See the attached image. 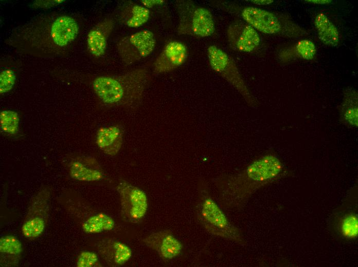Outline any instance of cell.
<instances>
[{"mask_svg": "<svg viewBox=\"0 0 358 267\" xmlns=\"http://www.w3.org/2000/svg\"><path fill=\"white\" fill-rule=\"evenodd\" d=\"M207 57L212 69L227 81L250 106L256 104L235 63L222 49L215 45L207 49Z\"/></svg>", "mask_w": 358, "mask_h": 267, "instance_id": "4", "label": "cell"}, {"mask_svg": "<svg viewBox=\"0 0 358 267\" xmlns=\"http://www.w3.org/2000/svg\"><path fill=\"white\" fill-rule=\"evenodd\" d=\"M70 175L75 180L86 182L99 181L103 178V173L101 171L79 161L71 164Z\"/></svg>", "mask_w": 358, "mask_h": 267, "instance_id": "17", "label": "cell"}, {"mask_svg": "<svg viewBox=\"0 0 358 267\" xmlns=\"http://www.w3.org/2000/svg\"><path fill=\"white\" fill-rule=\"evenodd\" d=\"M45 228V222L40 217H34L26 221L22 226V233L27 238H35L40 236Z\"/></svg>", "mask_w": 358, "mask_h": 267, "instance_id": "20", "label": "cell"}, {"mask_svg": "<svg viewBox=\"0 0 358 267\" xmlns=\"http://www.w3.org/2000/svg\"><path fill=\"white\" fill-rule=\"evenodd\" d=\"M141 3L148 8L152 7L154 5H162L164 3L162 0H142Z\"/></svg>", "mask_w": 358, "mask_h": 267, "instance_id": "29", "label": "cell"}, {"mask_svg": "<svg viewBox=\"0 0 358 267\" xmlns=\"http://www.w3.org/2000/svg\"><path fill=\"white\" fill-rule=\"evenodd\" d=\"M121 203V214L124 220L138 223L145 217L148 210V198L140 188L126 181L117 186Z\"/></svg>", "mask_w": 358, "mask_h": 267, "instance_id": "5", "label": "cell"}, {"mask_svg": "<svg viewBox=\"0 0 358 267\" xmlns=\"http://www.w3.org/2000/svg\"><path fill=\"white\" fill-rule=\"evenodd\" d=\"M357 92L352 88L344 92L341 108V121L346 126L356 128L358 126Z\"/></svg>", "mask_w": 358, "mask_h": 267, "instance_id": "14", "label": "cell"}, {"mask_svg": "<svg viewBox=\"0 0 358 267\" xmlns=\"http://www.w3.org/2000/svg\"><path fill=\"white\" fill-rule=\"evenodd\" d=\"M144 241L166 260L178 256L183 249L182 243L169 231L154 233L146 238Z\"/></svg>", "mask_w": 358, "mask_h": 267, "instance_id": "9", "label": "cell"}, {"mask_svg": "<svg viewBox=\"0 0 358 267\" xmlns=\"http://www.w3.org/2000/svg\"><path fill=\"white\" fill-rule=\"evenodd\" d=\"M93 89L100 99L106 104H115L121 101L125 88L118 80L109 77L101 76L93 83Z\"/></svg>", "mask_w": 358, "mask_h": 267, "instance_id": "11", "label": "cell"}, {"mask_svg": "<svg viewBox=\"0 0 358 267\" xmlns=\"http://www.w3.org/2000/svg\"><path fill=\"white\" fill-rule=\"evenodd\" d=\"M185 32L199 37L211 35L215 31V23L213 16L207 8L196 5L190 7L187 13Z\"/></svg>", "mask_w": 358, "mask_h": 267, "instance_id": "7", "label": "cell"}, {"mask_svg": "<svg viewBox=\"0 0 358 267\" xmlns=\"http://www.w3.org/2000/svg\"><path fill=\"white\" fill-rule=\"evenodd\" d=\"M132 13V17L127 22V25L131 28H137L142 25L148 21L150 17L149 10L139 5L133 6Z\"/></svg>", "mask_w": 358, "mask_h": 267, "instance_id": "23", "label": "cell"}, {"mask_svg": "<svg viewBox=\"0 0 358 267\" xmlns=\"http://www.w3.org/2000/svg\"><path fill=\"white\" fill-rule=\"evenodd\" d=\"M252 3L261 5H268L273 2L272 0H254L250 1Z\"/></svg>", "mask_w": 358, "mask_h": 267, "instance_id": "30", "label": "cell"}, {"mask_svg": "<svg viewBox=\"0 0 358 267\" xmlns=\"http://www.w3.org/2000/svg\"><path fill=\"white\" fill-rule=\"evenodd\" d=\"M64 1H37L33 5L35 7L40 8H48L56 6L61 3Z\"/></svg>", "mask_w": 358, "mask_h": 267, "instance_id": "28", "label": "cell"}, {"mask_svg": "<svg viewBox=\"0 0 358 267\" xmlns=\"http://www.w3.org/2000/svg\"><path fill=\"white\" fill-rule=\"evenodd\" d=\"M240 15L255 30L273 34L281 29V24L276 16L266 10L254 7H245L239 11Z\"/></svg>", "mask_w": 358, "mask_h": 267, "instance_id": "8", "label": "cell"}, {"mask_svg": "<svg viewBox=\"0 0 358 267\" xmlns=\"http://www.w3.org/2000/svg\"><path fill=\"white\" fill-rule=\"evenodd\" d=\"M78 32L79 26L71 16L49 14L19 27L10 37V44L33 55L51 57L64 51Z\"/></svg>", "mask_w": 358, "mask_h": 267, "instance_id": "1", "label": "cell"}, {"mask_svg": "<svg viewBox=\"0 0 358 267\" xmlns=\"http://www.w3.org/2000/svg\"><path fill=\"white\" fill-rule=\"evenodd\" d=\"M314 24L319 40L325 44L336 46L339 42V33L336 27L323 13L317 15Z\"/></svg>", "mask_w": 358, "mask_h": 267, "instance_id": "15", "label": "cell"}, {"mask_svg": "<svg viewBox=\"0 0 358 267\" xmlns=\"http://www.w3.org/2000/svg\"><path fill=\"white\" fill-rule=\"evenodd\" d=\"M19 116L16 112L3 110L0 113V127L5 133L14 135L19 128Z\"/></svg>", "mask_w": 358, "mask_h": 267, "instance_id": "19", "label": "cell"}, {"mask_svg": "<svg viewBox=\"0 0 358 267\" xmlns=\"http://www.w3.org/2000/svg\"><path fill=\"white\" fill-rule=\"evenodd\" d=\"M113 262L115 265H124L131 258L132 252L126 244L115 241L112 244Z\"/></svg>", "mask_w": 358, "mask_h": 267, "instance_id": "21", "label": "cell"}, {"mask_svg": "<svg viewBox=\"0 0 358 267\" xmlns=\"http://www.w3.org/2000/svg\"><path fill=\"white\" fill-rule=\"evenodd\" d=\"M15 80V75L13 70L6 69L2 71L0 74V93L3 94L10 91Z\"/></svg>", "mask_w": 358, "mask_h": 267, "instance_id": "26", "label": "cell"}, {"mask_svg": "<svg viewBox=\"0 0 358 267\" xmlns=\"http://www.w3.org/2000/svg\"><path fill=\"white\" fill-rule=\"evenodd\" d=\"M97 255L93 252L83 251L80 253L77 260L78 267H92L98 262Z\"/></svg>", "mask_w": 358, "mask_h": 267, "instance_id": "27", "label": "cell"}, {"mask_svg": "<svg viewBox=\"0 0 358 267\" xmlns=\"http://www.w3.org/2000/svg\"><path fill=\"white\" fill-rule=\"evenodd\" d=\"M282 165L273 154L263 156L252 162L242 171L224 175L214 179L219 202L225 209L240 207L253 192L276 179L280 175Z\"/></svg>", "mask_w": 358, "mask_h": 267, "instance_id": "2", "label": "cell"}, {"mask_svg": "<svg viewBox=\"0 0 358 267\" xmlns=\"http://www.w3.org/2000/svg\"><path fill=\"white\" fill-rule=\"evenodd\" d=\"M227 37L230 47L235 50L249 53L259 46L260 38L253 27L244 22L236 21L227 30Z\"/></svg>", "mask_w": 358, "mask_h": 267, "instance_id": "6", "label": "cell"}, {"mask_svg": "<svg viewBox=\"0 0 358 267\" xmlns=\"http://www.w3.org/2000/svg\"><path fill=\"white\" fill-rule=\"evenodd\" d=\"M199 195L197 216L205 229L214 236L241 243L242 239L240 231L230 222L213 200L205 182L201 183Z\"/></svg>", "mask_w": 358, "mask_h": 267, "instance_id": "3", "label": "cell"}, {"mask_svg": "<svg viewBox=\"0 0 358 267\" xmlns=\"http://www.w3.org/2000/svg\"><path fill=\"white\" fill-rule=\"evenodd\" d=\"M96 143L105 154L115 156L120 150L123 143L121 128L116 125L100 128L96 134Z\"/></svg>", "mask_w": 358, "mask_h": 267, "instance_id": "12", "label": "cell"}, {"mask_svg": "<svg viewBox=\"0 0 358 267\" xmlns=\"http://www.w3.org/2000/svg\"><path fill=\"white\" fill-rule=\"evenodd\" d=\"M188 55L186 46L178 41L168 43L155 62V70L158 73L170 71L181 66Z\"/></svg>", "mask_w": 358, "mask_h": 267, "instance_id": "10", "label": "cell"}, {"mask_svg": "<svg viewBox=\"0 0 358 267\" xmlns=\"http://www.w3.org/2000/svg\"><path fill=\"white\" fill-rule=\"evenodd\" d=\"M357 217L355 215L349 214L345 216L341 223L342 233L348 238L356 237L358 233Z\"/></svg>", "mask_w": 358, "mask_h": 267, "instance_id": "24", "label": "cell"}, {"mask_svg": "<svg viewBox=\"0 0 358 267\" xmlns=\"http://www.w3.org/2000/svg\"><path fill=\"white\" fill-rule=\"evenodd\" d=\"M296 51L298 55L303 59L310 60L316 54V48L314 43L308 40L298 42L296 45Z\"/></svg>", "mask_w": 358, "mask_h": 267, "instance_id": "25", "label": "cell"}, {"mask_svg": "<svg viewBox=\"0 0 358 267\" xmlns=\"http://www.w3.org/2000/svg\"><path fill=\"white\" fill-rule=\"evenodd\" d=\"M115 223L109 215L100 213L85 221L82 225L83 231L87 234H97L112 230Z\"/></svg>", "mask_w": 358, "mask_h": 267, "instance_id": "16", "label": "cell"}, {"mask_svg": "<svg viewBox=\"0 0 358 267\" xmlns=\"http://www.w3.org/2000/svg\"><path fill=\"white\" fill-rule=\"evenodd\" d=\"M87 42L90 51L94 56L99 57L104 53L106 39L103 33L99 29H93L89 32Z\"/></svg>", "mask_w": 358, "mask_h": 267, "instance_id": "18", "label": "cell"}, {"mask_svg": "<svg viewBox=\"0 0 358 267\" xmlns=\"http://www.w3.org/2000/svg\"><path fill=\"white\" fill-rule=\"evenodd\" d=\"M128 47L133 53L131 61L145 58L150 54L155 46L154 34L149 30H142L131 35L128 39Z\"/></svg>", "mask_w": 358, "mask_h": 267, "instance_id": "13", "label": "cell"}, {"mask_svg": "<svg viewBox=\"0 0 358 267\" xmlns=\"http://www.w3.org/2000/svg\"><path fill=\"white\" fill-rule=\"evenodd\" d=\"M306 2L311 3L324 4H329V3H331L332 1H329V0H309V1H306Z\"/></svg>", "mask_w": 358, "mask_h": 267, "instance_id": "31", "label": "cell"}, {"mask_svg": "<svg viewBox=\"0 0 358 267\" xmlns=\"http://www.w3.org/2000/svg\"><path fill=\"white\" fill-rule=\"evenodd\" d=\"M23 251L20 241L12 235H7L1 238L0 252L9 255H16Z\"/></svg>", "mask_w": 358, "mask_h": 267, "instance_id": "22", "label": "cell"}]
</instances>
